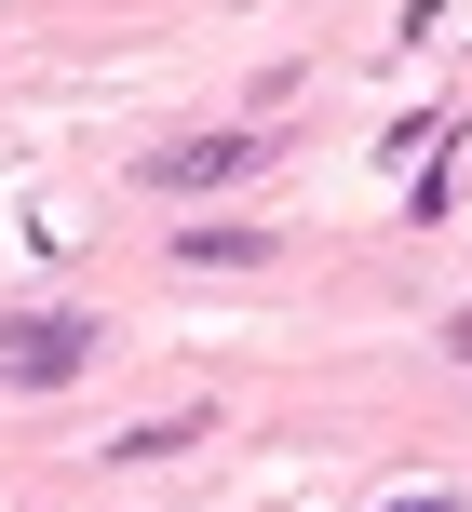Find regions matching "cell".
<instances>
[{
	"label": "cell",
	"instance_id": "cell-6",
	"mask_svg": "<svg viewBox=\"0 0 472 512\" xmlns=\"http://www.w3.org/2000/svg\"><path fill=\"white\" fill-rule=\"evenodd\" d=\"M392 512H459V499H432V486H419V499H392Z\"/></svg>",
	"mask_w": 472,
	"mask_h": 512
},
{
	"label": "cell",
	"instance_id": "cell-4",
	"mask_svg": "<svg viewBox=\"0 0 472 512\" xmlns=\"http://www.w3.org/2000/svg\"><path fill=\"white\" fill-rule=\"evenodd\" d=\"M176 445H203V405H176V418H135L108 459H176Z\"/></svg>",
	"mask_w": 472,
	"mask_h": 512
},
{
	"label": "cell",
	"instance_id": "cell-2",
	"mask_svg": "<svg viewBox=\"0 0 472 512\" xmlns=\"http://www.w3.org/2000/svg\"><path fill=\"white\" fill-rule=\"evenodd\" d=\"M81 364H95V310H14L0 324V378L14 391H68Z\"/></svg>",
	"mask_w": 472,
	"mask_h": 512
},
{
	"label": "cell",
	"instance_id": "cell-1",
	"mask_svg": "<svg viewBox=\"0 0 472 512\" xmlns=\"http://www.w3.org/2000/svg\"><path fill=\"white\" fill-rule=\"evenodd\" d=\"M257 149H270V122H203V135H162V149H135V176H149L162 203H203V189L257 176Z\"/></svg>",
	"mask_w": 472,
	"mask_h": 512
},
{
	"label": "cell",
	"instance_id": "cell-5",
	"mask_svg": "<svg viewBox=\"0 0 472 512\" xmlns=\"http://www.w3.org/2000/svg\"><path fill=\"white\" fill-rule=\"evenodd\" d=\"M446 351H459V364H472V310H459V324H446Z\"/></svg>",
	"mask_w": 472,
	"mask_h": 512
},
{
	"label": "cell",
	"instance_id": "cell-3",
	"mask_svg": "<svg viewBox=\"0 0 472 512\" xmlns=\"http://www.w3.org/2000/svg\"><path fill=\"white\" fill-rule=\"evenodd\" d=\"M189 270H270V230H176Z\"/></svg>",
	"mask_w": 472,
	"mask_h": 512
}]
</instances>
